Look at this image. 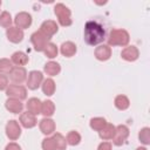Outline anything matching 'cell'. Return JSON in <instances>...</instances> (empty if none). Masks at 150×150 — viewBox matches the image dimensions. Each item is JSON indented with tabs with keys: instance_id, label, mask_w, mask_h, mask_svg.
I'll list each match as a JSON object with an SVG mask.
<instances>
[{
	"instance_id": "cell-1",
	"label": "cell",
	"mask_w": 150,
	"mask_h": 150,
	"mask_svg": "<svg viewBox=\"0 0 150 150\" xmlns=\"http://www.w3.org/2000/svg\"><path fill=\"white\" fill-rule=\"evenodd\" d=\"M84 41L89 46H96L105 39V30L103 26L96 21H88L84 26Z\"/></svg>"
},
{
	"instance_id": "cell-2",
	"label": "cell",
	"mask_w": 150,
	"mask_h": 150,
	"mask_svg": "<svg viewBox=\"0 0 150 150\" xmlns=\"http://www.w3.org/2000/svg\"><path fill=\"white\" fill-rule=\"evenodd\" d=\"M130 36L125 29H111L108 36V46L125 47L129 43Z\"/></svg>"
},
{
	"instance_id": "cell-3",
	"label": "cell",
	"mask_w": 150,
	"mask_h": 150,
	"mask_svg": "<svg viewBox=\"0 0 150 150\" xmlns=\"http://www.w3.org/2000/svg\"><path fill=\"white\" fill-rule=\"evenodd\" d=\"M54 13L59 20V23L63 27H68L73 23V20H71V12L70 9L63 5V4H56L54 6Z\"/></svg>"
},
{
	"instance_id": "cell-4",
	"label": "cell",
	"mask_w": 150,
	"mask_h": 150,
	"mask_svg": "<svg viewBox=\"0 0 150 150\" xmlns=\"http://www.w3.org/2000/svg\"><path fill=\"white\" fill-rule=\"evenodd\" d=\"M49 40H50V38L46 36L40 30L34 32L32 34V36H30V41H32V43L34 46V49L36 52H43V49L47 46V43H49Z\"/></svg>"
},
{
	"instance_id": "cell-5",
	"label": "cell",
	"mask_w": 150,
	"mask_h": 150,
	"mask_svg": "<svg viewBox=\"0 0 150 150\" xmlns=\"http://www.w3.org/2000/svg\"><path fill=\"white\" fill-rule=\"evenodd\" d=\"M6 95L11 98L22 101L27 97V89L21 84H8L6 89Z\"/></svg>"
},
{
	"instance_id": "cell-6",
	"label": "cell",
	"mask_w": 150,
	"mask_h": 150,
	"mask_svg": "<svg viewBox=\"0 0 150 150\" xmlns=\"http://www.w3.org/2000/svg\"><path fill=\"white\" fill-rule=\"evenodd\" d=\"M129 136V128L124 124H120L116 127V131H115V136L112 138V143L116 146H121L125 143L127 138Z\"/></svg>"
},
{
	"instance_id": "cell-7",
	"label": "cell",
	"mask_w": 150,
	"mask_h": 150,
	"mask_svg": "<svg viewBox=\"0 0 150 150\" xmlns=\"http://www.w3.org/2000/svg\"><path fill=\"white\" fill-rule=\"evenodd\" d=\"M43 81V75L39 70H32L28 73V79H27V87L30 90L38 89Z\"/></svg>"
},
{
	"instance_id": "cell-8",
	"label": "cell",
	"mask_w": 150,
	"mask_h": 150,
	"mask_svg": "<svg viewBox=\"0 0 150 150\" xmlns=\"http://www.w3.org/2000/svg\"><path fill=\"white\" fill-rule=\"evenodd\" d=\"M6 135L11 141H16L21 135V127L18 121L11 120L6 124Z\"/></svg>"
},
{
	"instance_id": "cell-9",
	"label": "cell",
	"mask_w": 150,
	"mask_h": 150,
	"mask_svg": "<svg viewBox=\"0 0 150 150\" xmlns=\"http://www.w3.org/2000/svg\"><path fill=\"white\" fill-rule=\"evenodd\" d=\"M14 23L15 27H18L19 29H26L32 25V15L27 12H20L15 15Z\"/></svg>"
},
{
	"instance_id": "cell-10",
	"label": "cell",
	"mask_w": 150,
	"mask_h": 150,
	"mask_svg": "<svg viewBox=\"0 0 150 150\" xmlns=\"http://www.w3.org/2000/svg\"><path fill=\"white\" fill-rule=\"evenodd\" d=\"M9 77L14 84H21L27 79V71L23 67H13L9 73Z\"/></svg>"
},
{
	"instance_id": "cell-11",
	"label": "cell",
	"mask_w": 150,
	"mask_h": 150,
	"mask_svg": "<svg viewBox=\"0 0 150 150\" xmlns=\"http://www.w3.org/2000/svg\"><path fill=\"white\" fill-rule=\"evenodd\" d=\"M57 30H59V26L53 20H46L40 26V32L48 38H52L54 34L57 33Z\"/></svg>"
},
{
	"instance_id": "cell-12",
	"label": "cell",
	"mask_w": 150,
	"mask_h": 150,
	"mask_svg": "<svg viewBox=\"0 0 150 150\" xmlns=\"http://www.w3.org/2000/svg\"><path fill=\"white\" fill-rule=\"evenodd\" d=\"M138 56H139V52H138L137 47H135V46H127L121 52V57L129 62L136 61L138 59Z\"/></svg>"
},
{
	"instance_id": "cell-13",
	"label": "cell",
	"mask_w": 150,
	"mask_h": 150,
	"mask_svg": "<svg viewBox=\"0 0 150 150\" xmlns=\"http://www.w3.org/2000/svg\"><path fill=\"white\" fill-rule=\"evenodd\" d=\"M20 124L26 128V129H30V128H34L36 124H38V121H36V117L35 115H33L32 112L29 111H26V112H22L20 115Z\"/></svg>"
},
{
	"instance_id": "cell-14",
	"label": "cell",
	"mask_w": 150,
	"mask_h": 150,
	"mask_svg": "<svg viewBox=\"0 0 150 150\" xmlns=\"http://www.w3.org/2000/svg\"><path fill=\"white\" fill-rule=\"evenodd\" d=\"M6 36L12 43H19L23 40V30L19 29L18 27H9L6 30Z\"/></svg>"
},
{
	"instance_id": "cell-15",
	"label": "cell",
	"mask_w": 150,
	"mask_h": 150,
	"mask_svg": "<svg viewBox=\"0 0 150 150\" xmlns=\"http://www.w3.org/2000/svg\"><path fill=\"white\" fill-rule=\"evenodd\" d=\"M94 54L98 61H107L111 56V48L108 45H101V46L96 47Z\"/></svg>"
},
{
	"instance_id": "cell-16",
	"label": "cell",
	"mask_w": 150,
	"mask_h": 150,
	"mask_svg": "<svg viewBox=\"0 0 150 150\" xmlns=\"http://www.w3.org/2000/svg\"><path fill=\"white\" fill-rule=\"evenodd\" d=\"M5 107L6 109L12 112V114H19V112H22V109H23V104L20 100H16V98H11L8 97L7 101L5 102Z\"/></svg>"
},
{
	"instance_id": "cell-17",
	"label": "cell",
	"mask_w": 150,
	"mask_h": 150,
	"mask_svg": "<svg viewBox=\"0 0 150 150\" xmlns=\"http://www.w3.org/2000/svg\"><path fill=\"white\" fill-rule=\"evenodd\" d=\"M39 128L43 135H50L55 131V122L49 117H45L40 121Z\"/></svg>"
},
{
	"instance_id": "cell-18",
	"label": "cell",
	"mask_w": 150,
	"mask_h": 150,
	"mask_svg": "<svg viewBox=\"0 0 150 150\" xmlns=\"http://www.w3.org/2000/svg\"><path fill=\"white\" fill-rule=\"evenodd\" d=\"M41 104L42 102L36 98V97H30L27 103H26V108H27V111L32 112L33 115H38V114H41Z\"/></svg>"
},
{
	"instance_id": "cell-19",
	"label": "cell",
	"mask_w": 150,
	"mask_h": 150,
	"mask_svg": "<svg viewBox=\"0 0 150 150\" xmlns=\"http://www.w3.org/2000/svg\"><path fill=\"white\" fill-rule=\"evenodd\" d=\"M60 52H61V54H62L63 56H66V57H71V56H74L75 53H76V45H75L74 42H71V41H66V42H63V43L61 45Z\"/></svg>"
},
{
	"instance_id": "cell-20",
	"label": "cell",
	"mask_w": 150,
	"mask_h": 150,
	"mask_svg": "<svg viewBox=\"0 0 150 150\" xmlns=\"http://www.w3.org/2000/svg\"><path fill=\"white\" fill-rule=\"evenodd\" d=\"M28 56L27 54H25L23 52H15L12 54V57H11V61L13 64H15L16 67H22L25 64L28 63Z\"/></svg>"
},
{
	"instance_id": "cell-21",
	"label": "cell",
	"mask_w": 150,
	"mask_h": 150,
	"mask_svg": "<svg viewBox=\"0 0 150 150\" xmlns=\"http://www.w3.org/2000/svg\"><path fill=\"white\" fill-rule=\"evenodd\" d=\"M115 131H116V127L112 125V124H110V123H107L105 127H104L101 131H98V135H100V137H101L102 139H104V141H107V139H112L114 136H115Z\"/></svg>"
},
{
	"instance_id": "cell-22",
	"label": "cell",
	"mask_w": 150,
	"mask_h": 150,
	"mask_svg": "<svg viewBox=\"0 0 150 150\" xmlns=\"http://www.w3.org/2000/svg\"><path fill=\"white\" fill-rule=\"evenodd\" d=\"M43 70L47 75L49 76H56L60 71H61V66L57 63V62H54V61H49L45 64L43 67Z\"/></svg>"
},
{
	"instance_id": "cell-23",
	"label": "cell",
	"mask_w": 150,
	"mask_h": 150,
	"mask_svg": "<svg viewBox=\"0 0 150 150\" xmlns=\"http://www.w3.org/2000/svg\"><path fill=\"white\" fill-rule=\"evenodd\" d=\"M54 111H55V104L53 101L50 100H46L42 102L41 104V114L45 116V117H50L54 115Z\"/></svg>"
},
{
	"instance_id": "cell-24",
	"label": "cell",
	"mask_w": 150,
	"mask_h": 150,
	"mask_svg": "<svg viewBox=\"0 0 150 150\" xmlns=\"http://www.w3.org/2000/svg\"><path fill=\"white\" fill-rule=\"evenodd\" d=\"M41 88H42V91L46 96H52L54 93H55V82L53 79H46L42 81V84H41Z\"/></svg>"
},
{
	"instance_id": "cell-25",
	"label": "cell",
	"mask_w": 150,
	"mask_h": 150,
	"mask_svg": "<svg viewBox=\"0 0 150 150\" xmlns=\"http://www.w3.org/2000/svg\"><path fill=\"white\" fill-rule=\"evenodd\" d=\"M114 104L118 110H127L130 105V101L125 95H117L114 100Z\"/></svg>"
},
{
	"instance_id": "cell-26",
	"label": "cell",
	"mask_w": 150,
	"mask_h": 150,
	"mask_svg": "<svg viewBox=\"0 0 150 150\" xmlns=\"http://www.w3.org/2000/svg\"><path fill=\"white\" fill-rule=\"evenodd\" d=\"M105 124H107V121H105L104 117H94L89 122L90 128L95 131H101L105 127Z\"/></svg>"
},
{
	"instance_id": "cell-27",
	"label": "cell",
	"mask_w": 150,
	"mask_h": 150,
	"mask_svg": "<svg viewBox=\"0 0 150 150\" xmlns=\"http://www.w3.org/2000/svg\"><path fill=\"white\" fill-rule=\"evenodd\" d=\"M66 141H67V144H69V145H73V146L77 145L81 142V135L75 130H71V131L68 132V135L66 137Z\"/></svg>"
},
{
	"instance_id": "cell-28",
	"label": "cell",
	"mask_w": 150,
	"mask_h": 150,
	"mask_svg": "<svg viewBox=\"0 0 150 150\" xmlns=\"http://www.w3.org/2000/svg\"><path fill=\"white\" fill-rule=\"evenodd\" d=\"M53 139H54L56 150H66V148H67V141H66V138L60 132L54 134L53 135Z\"/></svg>"
},
{
	"instance_id": "cell-29",
	"label": "cell",
	"mask_w": 150,
	"mask_h": 150,
	"mask_svg": "<svg viewBox=\"0 0 150 150\" xmlns=\"http://www.w3.org/2000/svg\"><path fill=\"white\" fill-rule=\"evenodd\" d=\"M43 53H45V55H46L48 59H54V57H56V56H57L59 49H57V47H56V45H55V43L49 42V43H47V46L45 47Z\"/></svg>"
},
{
	"instance_id": "cell-30",
	"label": "cell",
	"mask_w": 150,
	"mask_h": 150,
	"mask_svg": "<svg viewBox=\"0 0 150 150\" xmlns=\"http://www.w3.org/2000/svg\"><path fill=\"white\" fill-rule=\"evenodd\" d=\"M13 69V63L8 59H0V74H9Z\"/></svg>"
},
{
	"instance_id": "cell-31",
	"label": "cell",
	"mask_w": 150,
	"mask_h": 150,
	"mask_svg": "<svg viewBox=\"0 0 150 150\" xmlns=\"http://www.w3.org/2000/svg\"><path fill=\"white\" fill-rule=\"evenodd\" d=\"M138 138H139L141 143H143L145 145L150 144V128L145 127V128L141 129L138 132Z\"/></svg>"
},
{
	"instance_id": "cell-32",
	"label": "cell",
	"mask_w": 150,
	"mask_h": 150,
	"mask_svg": "<svg viewBox=\"0 0 150 150\" xmlns=\"http://www.w3.org/2000/svg\"><path fill=\"white\" fill-rule=\"evenodd\" d=\"M12 22H13V20H12V16L8 12L5 11L0 14V26L1 27L9 28V27H12Z\"/></svg>"
},
{
	"instance_id": "cell-33",
	"label": "cell",
	"mask_w": 150,
	"mask_h": 150,
	"mask_svg": "<svg viewBox=\"0 0 150 150\" xmlns=\"http://www.w3.org/2000/svg\"><path fill=\"white\" fill-rule=\"evenodd\" d=\"M41 146H42L43 150H56V146H55V143H54L53 137H46L42 141Z\"/></svg>"
},
{
	"instance_id": "cell-34",
	"label": "cell",
	"mask_w": 150,
	"mask_h": 150,
	"mask_svg": "<svg viewBox=\"0 0 150 150\" xmlns=\"http://www.w3.org/2000/svg\"><path fill=\"white\" fill-rule=\"evenodd\" d=\"M8 87V77L4 74H0V91L7 89Z\"/></svg>"
},
{
	"instance_id": "cell-35",
	"label": "cell",
	"mask_w": 150,
	"mask_h": 150,
	"mask_svg": "<svg viewBox=\"0 0 150 150\" xmlns=\"http://www.w3.org/2000/svg\"><path fill=\"white\" fill-rule=\"evenodd\" d=\"M97 150H112V145H111L110 142H102L98 145Z\"/></svg>"
},
{
	"instance_id": "cell-36",
	"label": "cell",
	"mask_w": 150,
	"mask_h": 150,
	"mask_svg": "<svg viewBox=\"0 0 150 150\" xmlns=\"http://www.w3.org/2000/svg\"><path fill=\"white\" fill-rule=\"evenodd\" d=\"M5 150H21V148H20V145L16 144L15 142H11V143H8V144L6 145Z\"/></svg>"
},
{
	"instance_id": "cell-37",
	"label": "cell",
	"mask_w": 150,
	"mask_h": 150,
	"mask_svg": "<svg viewBox=\"0 0 150 150\" xmlns=\"http://www.w3.org/2000/svg\"><path fill=\"white\" fill-rule=\"evenodd\" d=\"M136 150H148V149H146V148H144V146H138Z\"/></svg>"
}]
</instances>
